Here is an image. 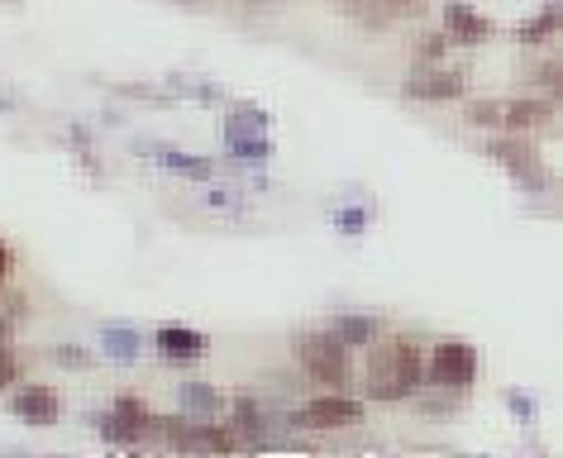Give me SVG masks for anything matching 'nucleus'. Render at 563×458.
<instances>
[{"mask_svg":"<svg viewBox=\"0 0 563 458\" xmlns=\"http://www.w3.org/2000/svg\"><path fill=\"white\" fill-rule=\"evenodd\" d=\"M91 425H96V435H101V439H110V444H134V439H130V429L120 425V415H115V411H106V415H91Z\"/></svg>","mask_w":563,"mask_h":458,"instance_id":"21","label":"nucleus"},{"mask_svg":"<svg viewBox=\"0 0 563 458\" xmlns=\"http://www.w3.org/2000/svg\"><path fill=\"white\" fill-rule=\"evenodd\" d=\"M363 401L358 396H344V392H325V396H316V401H306L301 411H291L287 421L291 429H316V435H330V429H354L363 425Z\"/></svg>","mask_w":563,"mask_h":458,"instance_id":"6","label":"nucleus"},{"mask_svg":"<svg viewBox=\"0 0 563 458\" xmlns=\"http://www.w3.org/2000/svg\"><path fill=\"white\" fill-rule=\"evenodd\" d=\"M177 406L187 411V415H201V421H210V415H224V392H216L210 382H181L177 387Z\"/></svg>","mask_w":563,"mask_h":458,"instance_id":"16","label":"nucleus"},{"mask_svg":"<svg viewBox=\"0 0 563 458\" xmlns=\"http://www.w3.org/2000/svg\"><path fill=\"white\" fill-rule=\"evenodd\" d=\"M483 372V354L468 339H440L426 358V382L420 387H449V392H468Z\"/></svg>","mask_w":563,"mask_h":458,"instance_id":"4","label":"nucleus"},{"mask_svg":"<svg viewBox=\"0 0 563 458\" xmlns=\"http://www.w3.org/2000/svg\"><path fill=\"white\" fill-rule=\"evenodd\" d=\"M153 158H158L167 172L187 177V182H216V163H210V158H196V153H177V148H158Z\"/></svg>","mask_w":563,"mask_h":458,"instance_id":"17","label":"nucleus"},{"mask_svg":"<svg viewBox=\"0 0 563 458\" xmlns=\"http://www.w3.org/2000/svg\"><path fill=\"white\" fill-rule=\"evenodd\" d=\"M10 268H15V254H10L5 239H0V282H5V277H10Z\"/></svg>","mask_w":563,"mask_h":458,"instance_id":"27","label":"nucleus"},{"mask_svg":"<svg viewBox=\"0 0 563 458\" xmlns=\"http://www.w3.org/2000/svg\"><path fill=\"white\" fill-rule=\"evenodd\" d=\"M224 148L239 163H267L273 158V138H267V115L258 105H234L224 115Z\"/></svg>","mask_w":563,"mask_h":458,"instance_id":"5","label":"nucleus"},{"mask_svg":"<svg viewBox=\"0 0 563 458\" xmlns=\"http://www.w3.org/2000/svg\"><path fill=\"white\" fill-rule=\"evenodd\" d=\"M153 349H158V358H167V364H196V358L210 354V339L191 325H163L158 335H153Z\"/></svg>","mask_w":563,"mask_h":458,"instance_id":"11","label":"nucleus"},{"mask_svg":"<svg viewBox=\"0 0 563 458\" xmlns=\"http://www.w3.org/2000/svg\"><path fill=\"white\" fill-rule=\"evenodd\" d=\"M444 34L449 44H463V48H477L492 38V20L477 15L468 0H444Z\"/></svg>","mask_w":563,"mask_h":458,"instance_id":"9","label":"nucleus"},{"mask_svg":"<svg viewBox=\"0 0 563 458\" xmlns=\"http://www.w3.org/2000/svg\"><path fill=\"white\" fill-rule=\"evenodd\" d=\"M430 10V0H363V20L373 30H387L397 20H420Z\"/></svg>","mask_w":563,"mask_h":458,"instance_id":"13","label":"nucleus"},{"mask_svg":"<svg viewBox=\"0 0 563 458\" xmlns=\"http://www.w3.org/2000/svg\"><path fill=\"white\" fill-rule=\"evenodd\" d=\"M463 120H468L473 130H501V101H473Z\"/></svg>","mask_w":563,"mask_h":458,"instance_id":"20","label":"nucleus"},{"mask_svg":"<svg viewBox=\"0 0 563 458\" xmlns=\"http://www.w3.org/2000/svg\"><path fill=\"white\" fill-rule=\"evenodd\" d=\"M15 382H20V358L10 344H0V392H10Z\"/></svg>","mask_w":563,"mask_h":458,"instance_id":"22","label":"nucleus"},{"mask_svg":"<svg viewBox=\"0 0 563 458\" xmlns=\"http://www.w3.org/2000/svg\"><path fill=\"white\" fill-rule=\"evenodd\" d=\"M559 20H563L559 0H549V5L534 20L516 24V44H549V38H559Z\"/></svg>","mask_w":563,"mask_h":458,"instance_id":"18","label":"nucleus"},{"mask_svg":"<svg viewBox=\"0 0 563 458\" xmlns=\"http://www.w3.org/2000/svg\"><path fill=\"white\" fill-rule=\"evenodd\" d=\"M368 364H363V396L383 401V406H397V401H411L426 382V358H420L416 339L406 335H377L368 349Z\"/></svg>","mask_w":563,"mask_h":458,"instance_id":"1","label":"nucleus"},{"mask_svg":"<svg viewBox=\"0 0 563 458\" xmlns=\"http://www.w3.org/2000/svg\"><path fill=\"white\" fill-rule=\"evenodd\" d=\"M534 87H544L549 96H559V91H563V63H559V58H549L540 72H534Z\"/></svg>","mask_w":563,"mask_h":458,"instance_id":"23","label":"nucleus"},{"mask_svg":"<svg viewBox=\"0 0 563 458\" xmlns=\"http://www.w3.org/2000/svg\"><path fill=\"white\" fill-rule=\"evenodd\" d=\"M297 364H301L306 378L330 387V392H340V387L354 378V349L334 339L330 329H306L297 339Z\"/></svg>","mask_w":563,"mask_h":458,"instance_id":"2","label":"nucleus"},{"mask_svg":"<svg viewBox=\"0 0 563 458\" xmlns=\"http://www.w3.org/2000/svg\"><path fill=\"white\" fill-rule=\"evenodd\" d=\"M487 158L497 163V168H506V177H511L520 191H534V197H544V191L554 187V177H549L540 148H534L526 134H506L501 130L497 138H487Z\"/></svg>","mask_w":563,"mask_h":458,"instance_id":"3","label":"nucleus"},{"mask_svg":"<svg viewBox=\"0 0 563 458\" xmlns=\"http://www.w3.org/2000/svg\"><path fill=\"white\" fill-rule=\"evenodd\" d=\"M406 101H426V105H444L468 96V72L463 67H444V63H420L411 77L401 81Z\"/></svg>","mask_w":563,"mask_h":458,"instance_id":"7","label":"nucleus"},{"mask_svg":"<svg viewBox=\"0 0 563 458\" xmlns=\"http://www.w3.org/2000/svg\"><path fill=\"white\" fill-rule=\"evenodd\" d=\"M325 329L340 344H349V349H368V344L383 335V321H377V315H334Z\"/></svg>","mask_w":563,"mask_h":458,"instance_id":"14","label":"nucleus"},{"mask_svg":"<svg viewBox=\"0 0 563 458\" xmlns=\"http://www.w3.org/2000/svg\"><path fill=\"white\" fill-rule=\"evenodd\" d=\"M10 411L20 415L24 425H58V415H63V396H58V387H48V382H24L15 396H10Z\"/></svg>","mask_w":563,"mask_h":458,"instance_id":"8","label":"nucleus"},{"mask_svg":"<svg viewBox=\"0 0 563 458\" xmlns=\"http://www.w3.org/2000/svg\"><path fill=\"white\" fill-rule=\"evenodd\" d=\"M53 358H58L63 368H91V364H96V358L81 349V344H58V349H53Z\"/></svg>","mask_w":563,"mask_h":458,"instance_id":"24","label":"nucleus"},{"mask_svg":"<svg viewBox=\"0 0 563 458\" xmlns=\"http://www.w3.org/2000/svg\"><path fill=\"white\" fill-rule=\"evenodd\" d=\"M224 411H230V429L239 435V449H263V444H273V435H267V411H263V401H253V396L244 392V396H234Z\"/></svg>","mask_w":563,"mask_h":458,"instance_id":"10","label":"nucleus"},{"mask_svg":"<svg viewBox=\"0 0 563 458\" xmlns=\"http://www.w3.org/2000/svg\"><path fill=\"white\" fill-rule=\"evenodd\" d=\"M506 411H511L516 421H534V396H526V392H506Z\"/></svg>","mask_w":563,"mask_h":458,"instance_id":"26","label":"nucleus"},{"mask_svg":"<svg viewBox=\"0 0 563 458\" xmlns=\"http://www.w3.org/2000/svg\"><path fill=\"white\" fill-rule=\"evenodd\" d=\"M411 53H416V63H444V53H449V34H444V30H440V34H416Z\"/></svg>","mask_w":563,"mask_h":458,"instance_id":"19","label":"nucleus"},{"mask_svg":"<svg viewBox=\"0 0 563 458\" xmlns=\"http://www.w3.org/2000/svg\"><path fill=\"white\" fill-rule=\"evenodd\" d=\"M334 225L344 234H363L368 230V211H358V205H344V211H334Z\"/></svg>","mask_w":563,"mask_h":458,"instance_id":"25","label":"nucleus"},{"mask_svg":"<svg viewBox=\"0 0 563 458\" xmlns=\"http://www.w3.org/2000/svg\"><path fill=\"white\" fill-rule=\"evenodd\" d=\"M554 124V96H526V101H501V130L506 134H530Z\"/></svg>","mask_w":563,"mask_h":458,"instance_id":"12","label":"nucleus"},{"mask_svg":"<svg viewBox=\"0 0 563 458\" xmlns=\"http://www.w3.org/2000/svg\"><path fill=\"white\" fill-rule=\"evenodd\" d=\"M101 354L130 368V364H139V354H144V335H139L134 325H101Z\"/></svg>","mask_w":563,"mask_h":458,"instance_id":"15","label":"nucleus"}]
</instances>
